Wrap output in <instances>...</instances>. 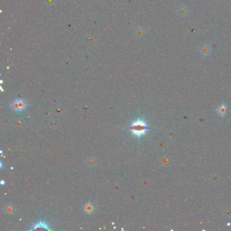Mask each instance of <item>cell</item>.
I'll return each instance as SVG.
<instances>
[{"mask_svg": "<svg viewBox=\"0 0 231 231\" xmlns=\"http://www.w3.org/2000/svg\"><path fill=\"white\" fill-rule=\"evenodd\" d=\"M129 129L132 131V135H134L136 138H140L147 133L149 129V125L145 121L138 118L137 120L132 122L129 127Z\"/></svg>", "mask_w": 231, "mask_h": 231, "instance_id": "1", "label": "cell"}, {"mask_svg": "<svg viewBox=\"0 0 231 231\" xmlns=\"http://www.w3.org/2000/svg\"><path fill=\"white\" fill-rule=\"evenodd\" d=\"M26 107H27V104L24 100L22 99L15 100L10 104L11 109L16 113H20V112L24 111Z\"/></svg>", "mask_w": 231, "mask_h": 231, "instance_id": "2", "label": "cell"}, {"mask_svg": "<svg viewBox=\"0 0 231 231\" xmlns=\"http://www.w3.org/2000/svg\"><path fill=\"white\" fill-rule=\"evenodd\" d=\"M37 228H44V229L51 230L50 226H49L48 224H46L43 220H39V222H38L35 224L34 226H33V228H32V230L37 229Z\"/></svg>", "mask_w": 231, "mask_h": 231, "instance_id": "3", "label": "cell"}, {"mask_svg": "<svg viewBox=\"0 0 231 231\" xmlns=\"http://www.w3.org/2000/svg\"><path fill=\"white\" fill-rule=\"evenodd\" d=\"M84 210V212H86V214L91 215L92 214H93L94 213L95 208H94V206L92 203H86V205H85Z\"/></svg>", "mask_w": 231, "mask_h": 231, "instance_id": "4", "label": "cell"}, {"mask_svg": "<svg viewBox=\"0 0 231 231\" xmlns=\"http://www.w3.org/2000/svg\"><path fill=\"white\" fill-rule=\"evenodd\" d=\"M217 112L221 117L226 115L227 113V106L225 104H222L217 108Z\"/></svg>", "mask_w": 231, "mask_h": 231, "instance_id": "5", "label": "cell"}, {"mask_svg": "<svg viewBox=\"0 0 231 231\" xmlns=\"http://www.w3.org/2000/svg\"><path fill=\"white\" fill-rule=\"evenodd\" d=\"M14 212V208L12 205H8L5 208V212L8 214H12Z\"/></svg>", "mask_w": 231, "mask_h": 231, "instance_id": "6", "label": "cell"}, {"mask_svg": "<svg viewBox=\"0 0 231 231\" xmlns=\"http://www.w3.org/2000/svg\"><path fill=\"white\" fill-rule=\"evenodd\" d=\"M87 165H88L89 167H92V166H94V165H95L96 159H94V157H91L90 159H87Z\"/></svg>", "mask_w": 231, "mask_h": 231, "instance_id": "7", "label": "cell"}, {"mask_svg": "<svg viewBox=\"0 0 231 231\" xmlns=\"http://www.w3.org/2000/svg\"><path fill=\"white\" fill-rule=\"evenodd\" d=\"M1 185H4V180H2V181H1Z\"/></svg>", "mask_w": 231, "mask_h": 231, "instance_id": "8", "label": "cell"}]
</instances>
